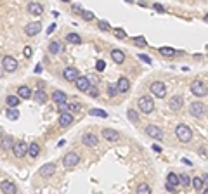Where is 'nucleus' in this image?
I'll return each instance as SVG.
<instances>
[{
	"instance_id": "obj_26",
	"label": "nucleus",
	"mask_w": 208,
	"mask_h": 194,
	"mask_svg": "<svg viewBox=\"0 0 208 194\" xmlns=\"http://www.w3.org/2000/svg\"><path fill=\"white\" fill-rule=\"evenodd\" d=\"M5 116H7V120H11V121H14V120L19 118V111L14 108H9L7 111H5Z\"/></svg>"
},
{
	"instance_id": "obj_16",
	"label": "nucleus",
	"mask_w": 208,
	"mask_h": 194,
	"mask_svg": "<svg viewBox=\"0 0 208 194\" xmlns=\"http://www.w3.org/2000/svg\"><path fill=\"white\" fill-rule=\"evenodd\" d=\"M102 137L108 142H115L120 139V135H118V132L113 130V128H102Z\"/></svg>"
},
{
	"instance_id": "obj_3",
	"label": "nucleus",
	"mask_w": 208,
	"mask_h": 194,
	"mask_svg": "<svg viewBox=\"0 0 208 194\" xmlns=\"http://www.w3.org/2000/svg\"><path fill=\"white\" fill-rule=\"evenodd\" d=\"M191 92H193L196 97H205L208 94V89L201 80H194V82L191 83Z\"/></svg>"
},
{
	"instance_id": "obj_52",
	"label": "nucleus",
	"mask_w": 208,
	"mask_h": 194,
	"mask_svg": "<svg viewBox=\"0 0 208 194\" xmlns=\"http://www.w3.org/2000/svg\"><path fill=\"white\" fill-rule=\"evenodd\" d=\"M73 11L75 12H83V9L80 7V5H73Z\"/></svg>"
},
{
	"instance_id": "obj_37",
	"label": "nucleus",
	"mask_w": 208,
	"mask_h": 194,
	"mask_svg": "<svg viewBox=\"0 0 208 194\" xmlns=\"http://www.w3.org/2000/svg\"><path fill=\"white\" fill-rule=\"evenodd\" d=\"M57 111L61 113V115H66V113H70V104L68 102H63V104L57 106Z\"/></svg>"
},
{
	"instance_id": "obj_19",
	"label": "nucleus",
	"mask_w": 208,
	"mask_h": 194,
	"mask_svg": "<svg viewBox=\"0 0 208 194\" xmlns=\"http://www.w3.org/2000/svg\"><path fill=\"white\" fill-rule=\"evenodd\" d=\"M82 142L87 146V147H94V146H97V142H99V139L96 137L94 134H83L82 137Z\"/></svg>"
},
{
	"instance_id": "obj_33",
	"label": "nucleus",
	"mask_w": 208,
	"mask_h": 194,
	"mask_svg": "<svg viewBox=\"0 0 208 194\" xmlns=\"http://www.w3.org/2000/svg\"><path fill=\"white\" fill-rule=\"evenodd\" d=\"M203 184H205V180L201 179V177H194V179H193V187H194L196 191H201V189H203Z\"/></svg>"
},
{
	"instance_id": "obj_38",
	"label": "nucleus",
	"mask_w": 208,
	"mask_h": 194,
	"mask_svg": "<svg viewBox=\"0 0 208 194\" xmlns=\"http://www.w3.org/2000/svg\"><path fill=\"white\" fill-rule=\"evenodd\" d=\"M127 116H128V120H130V121H139V116H137V113H135L134 109H128Z\"/></svg>"
},
{
	"instance_id": "obj_21",
	"label": "nucleus",
	"mask_w": 208,
	"mask_h": 194,
	"mask_svg": "<svg viewBox=\"0 0 208 194\" xmlns=\"http://www.w3.org/2000/svg\"><path fill=\"white\" fill-rule=\"evenodd\" d=\"M66 94L63 92V90H54L52 92V101L57 102V104H63V102H66Z\"/></svg>"
},
{
	"instance_id": "obj_48",
	"label": "nucleus",
	"mask_w": 208,
	"mask_h": 194,
	"mask_svg": "<svg viewBox=\"0 0 208 194\" xmlns=\"http://www.w3.org/2000/svg\"><path fill=\"white\" fill-rule=\"evenodd\" d=\"M139 59L144 61V63H148V64H151V59H149V57L146 56V54H139Z\"/></svg>"
},
{
	"instance_id": "obj_8",
	"label": "nucleus",
	"mask_w": 208,
	"mask_h": 194,
	"mask_svg": "<svg viewBox=\"0 0 208 194\" xmlns=\"http://www.w3.org/2000/svg\"><path fill=\"white\" fill-rule=\"evenodd\" d=\"M189 113H191V116H194V118H201V116L205 115V106L201 104L200 101H196L189 106Z\"/></svg>"
},
{
	"instance_id": "obj_13",
	"label": "nucleus",
	"mask_w": 208,
	"mask_h": 194,
	"mask_svg": "<svg viewBox=\"0 0 208 194\" xmlns=\"http://www.w3.org/2000/svg\"><path fill=\"white\" fill-rule=\"evenodd\" d=\"M54 172H56V165L54 163H45L44 166L40 168V177H45V179H47V177H52L54 175Z\"/></svg>"
},
{
	"instance_id": "obj_18",
	"label": "nucleus",
	"mask_w": 208,
	"mask_h": 194,
	"mask_svg": "<svg viewBox=\"0 0 208 194\" xmlns=\"http://www.w3.org/2000/svg\"><path fill=\"white\" fill-rule=\"evenodd\" d=\"M76 89L82 90V92H89V89H90V80L87 78V76H80V78L76 80Z\"/></svg>"
},
{
	"instance_id": "obj_25",
	"label": "nucleus",
	"mask_w": 208,
	"mask_h": 194,
	"mask_svg": "<svg viewBox=\"0 0 208 194\" xmlns=\"http://www.w3.org/2000/svg\"><path fill=\"white\" fill-rule=\"evenodd\" d=\"M179 182H180L182 186H186V187L193 186V179H191L187 173H180V175H179Z\"/></svg>"
},
{
	"instance_id": "obj_31",
	"label": "nucleus",
	"mask_w": 208,
	"mask_h": 194,
	"mask_svg": "<svg viewBox=\"0 0 208 194\" xmlns=\"http://www.w3.org/2000/svg\"><path fill=\"white\" fill-rule=\"evenodd\" d=\"M66 42H70V43H80L82 38H80V35H76V33H68L66 35Z\"/></svg>"
},
{
	"instance_id": "obj_49",
	"label": "nucleus",
	"mask_w": 208,
	"mask_h": 194,
	"mask_svg": "<svg viewBox=\"0 0 208 194\" xmlns=\"http://www.w3.org/2000/svg\"><path fill=\"white\" fill-rule=\"evenodd\" d=\"M89 94H90L92 97H97V95H99V92H97L96 87H90V89H89Z\"/></svg>"
},
{
	"instance_id": "obj_22",
	"label": "nucleus",
	"mask_w": 208,
	"mask_h": 194,
	"mask_svg": "<svg viewBox=\"0 0 208 194\" xmlns=\"http://www.w3.org/2000/svg\"><path fill=\"white\" fill-rule=\"evenodd\" d=\"M71 123H73V115H71V113H66V115L59 116V125L61 127H70Z\"/></svg>"
},
{
	"instance_id": "obj_1",
	"label": "nucleus",
	"mask_w": 208,
	"mask_h": 194,
	"mask_svg": "<svg viewBox=\"0 0 208 194\" xmlns=\"http://www.w3.org/2000/svg\"><path fill=\"white\" fill-rule=\"evenodd\" d=\"M175 135H177V139L180 142H191L193 140V130H191L187 125H184V123L177 125V128H175Z\"/></svg>"
},
{
	"instance_id": "obj_41",
	"label": "nucleus",
	"mask_w": 208,
	"mask_h": 194,
	"mask_svg": "<svg viewBox=\"0 0 208 194\" xmlns=\"http://www.w3.org/2000/svg\"><path fill=\"white\" fill-rule=\"evenodd\" d=\"M82 109V104H78V102H73V104H70V111L71 113H76Z\"/></svg>"
},
{
	"instance_id": "obj_28",
	"label": "nucleus",
	"mask_w": 208,
	"mask_h": 194,
	"mask_svg": "<svg viewBox=\"0 0 208 194\" xmlns=\"http://www.w3.org/2000/svg\"><path fill=\"white\" fill-rule=\"evenodd\" d=\"M21 102V99H19L18 95H7V106L9 108H14L16 109V106Z\"/></svg>"
},
{
	"instance_id": "obj_40",
	"label": "nucleus",
	"mask_w": 208,
	"mask_h": 194,
	"mask_svg": "<svg viewBox=\"0 0 208 194\" xmlns=\"http://www.w3.org/2000/svg\"><path fill=\"white\" fill-rule=\"evenodd\" d=\"M82 18H83V19H87V21H92V19H94V12H90V11H83V12H82Z\"/></svg>"
},
{
	"instance_id": "obj_51",
	"label": "nucleus",
	"mask_w": 208,
	"mask_h": 194,
	"mask_svg": "<svg viewBox=\"0 0 208 194\" xmlns=\"http://www.w3.org/2000/svg\"><path fill=\"white\" fill-rule=\"evenodd\" d=\"M54 30H56V24H50V26L47 28V35H50V33H54Z\"/></svg>"
},
{
	"instance_id": "obj_5",
	"label": "nucleus",
	"mask_w": 208,
	"mask_h": 194,
	"mask_svg": "<svg viewBox=\"0 0 208 194\" xmlns=\"http://www.w3.org/2000/svg\"><path fill=\"white\" fill-rule=\"evenodd\" d=\"M2 69L7 71V73H14V71L18 69V61L12 56H5L4 59H2Z\"/></svg>"
},
{
	"instance_id": "obj_35",
	"label": "nucleus",
	"mask_w": 208,
	"mask_h": 194,
	"mask_svg": "<svg viewBox=\"0 0 208 194\" xmlns=\"http://www.w3.org/2000/svg\"><path fill=\"white\" fill-rule=\"evenodd\" d=\"M12 146H14V140H12V137H5L4 140H2V147H4V149H9V147L12 149Z\"/></svg>"
},
{
	"instance_id": "obj_42",
	"label": "nucleus",
	"mask_w": 208,
	"mask_h": 194,
	"mask_svg": "<svg viewBox=\"0 0 208 194\" xmlns=\"http://www.w3.org/2000/svg\"><path fill=\"white\" fill-rule=\"evenodd\" d=\"M115 37H116V38H125V37H127L125 30H122V28H118V30H115Z\"/></svg>"
},
{
	"instance_id": "obj_6",
	"label": "nucleus",
	"mask_w": 208,
	"mask_h": 194,
	"mask_svg": "<svg viewBox=\"0 0 208 194\" xmlns=\"http://www.w3.org/2000/svg\"><path fill=\"white\" fill-rule=\"evenodd\" d=\"M151 94L154 97H165L167 95V85L163 82H153L151 83Z\"/></svg>"
},
{
	"instance_id": "obj_2",
	"label": "nucleus",
	"mask_w": 208,
	"mask_h": 194,
	"mask_svg": "<svg viewBox=\"0 0 208 194\" xmlns=\"http://www.w3.org/2000/svg\"><path fill=\"white\" fill-rule=\"evenodd\" d=\"M137 106H139V109H141L142 113H146V115H149V113L154 111V101H153V97H149V95L139 97Z\"/></svg>"
},
{
	"instance_id": "obj_43",
	"label": "nucleus",
	"mask_w": 208,
	"mask_h": 194,
	"mask_svg": "<svg viewBox=\"0 0 208 194\" xmlns=\"http://www.w3.org/2000/svg\"><path fill=\"white\" fill-rule=\"evenodd\" d=\"M99 30L108 31V30H109V23H108V21H99Z\"/></svg>"
},
{
	"instance_id": "obj_20",
	"label": "nucleus",
	"mask_w": 208,
	"mask_h": 194,
	"mask_svg": "<svg viewBox=\"0 0 208 194\" xmlns=\"http://www.w3.org/2000/svg\"><path fill=\"white\" fill-rule=\"evenodd\" d=\"M18 97H19V99H31V97H33L31 89H30V87H26V85H21L18 89Z\"/></svg>"
},
{
	"instance_id": "obj_12",
	"label": "nucleus",
	"mask_w": 208,
	"mask_h": 194,
	"mask_svg": "<svg viewBox=\"0 0 208 194\" xmlns=\"http://www.w3.org/2000/svg\"><path fill=\"white\" fill-rule=\"evenodd\" d=\"M63 76H64V80H68V82H76V80L80 78L76 68H66V69L63 71Z\"/></svg>"
},
{
	"instance_id": "obj_39",
	"label": "nucleus",
	"mask_w": 208,
	"mask_h": 194,
	"mask_svg": "<svg viewBox=\"0 0 208 194\" xmlns=\"http://www.w3.org/2000/svg\"><path fill=\"white\" fill-rule=\"evenodd\" d=\"M96 69L97 71H104V69H106V63H104L102 59H97L96 61Z\"/></svg>"
},
{
	"instance_id": "obj_14",
	"label": "nucleus",
	"mask_w": 208,
	"mask_h": 194,
	"mask_svg": "<svg viewBox=\"0 0 208 194\" xmlns=\"http://www.w3.org/2000/svg\"><path fill=\"white\" fill-rule=\"evenodd\" d=\"M26 9H28V14H31V16H40L44 12V5L38 4V2H30Z\"/></svg>"
},
{
	"instance_id": "obj_54",
	"label": "nucleus",
	"mask_w": 208,
	"mask_h": 194,
	"mask_svg": "<svg viewBox=\"0 0 208 194\" xmlns=\"http://www.w3.org/2000/svg\"><path fill=\"white\" fill-rule=\"evenodd\" d=\"M35 73H42V64H38L37 69H35Z\"/></svg>"
},
{
	"instance_id": "obj_24",
	"label": "nucleus",
	"mask_w": 208,
	"mask_h": 194,
	"mask_svg": "<svg viewBox=\"0 0 208 194\" xmlns=\"http://www.w3.org/2000/svg\"><path fill=\"white\" fill-rule=\"evenodd\" d=\"M111 59L115 61L116 64H122L123 61H125V54H123L122 50H116V48H115V50L111 52Z\"/></svg>"
},
{
	"instance_id": "obj_17",
	"label": "nucleus",
	"mask_w": 208,
	"mask_h": 194,
	"mask_svg": "<svg viewBox=\"0 0 208 194\" xmlns=\"http://www.w3.org/2000/svg\"><path fill=\"white\" fill-rule=\"evenodd\" d=\"M168 106H170L172 111H179V109L184 106V99H182L180 95H175V97H172L170 101H168Z\"/></svg>"
},
{
	"instance_id": "obj_47",
	"label": "nucleus",
	"mask_w": 208,
	"mask_h": 194,
	"mask_svg": "<svg viewBox=\"0 0 208 194\" xmlns=\"http://www.w3.org/2000/svg\"><path fill=\"white\" fill-rule=\"evenodd\" d=\"M165 189H167L168 191V192H175V191H177V187H175V186H172V184H165Z\"/></svg>"
},
{
	"instance_id": "obj_30",
	"label": "nucleus",
	"mask_w": 208,
	"mask_h": 194,
	"mask_svg": "<svg viewBox=\"0 0 208 194\" xmlns=\"http://www.w3.org/2000/svg\"><path fill=\"white\" fill-rule=\"evenodd\" d=\"M89 113H90V116H97V118H108V113L102 111V109H97V108L90 109Z\"/></svg>"
},
{
	"instance_id": "obj_32",
	"label": "nucleus",
	"mask_w": 208,
	"mask_h": 194,
	"mask_svg": "<svg viewBox=\"0 0 208 194\" xmlns=\"http://www.w3.org/2000/svg\"><path fill=\"white\" fill-rule=\"evenodd\" d=\"M167 182H168V184H172V186H175V187H177L179 184H180V182H179V175H175L174 172H170V173H168Z\"/></svg>"
},
{
	"instance_id": "obj_27",
	"label": "nucleus",
	"mask_w": 208,
	"mask_h": 194,
	"mask_svg": "<svg viewBox=\"0 0 208 194\" xmlns=\"http://www.w3.org/2000/svg\"><path fill=\"white\" fill-rule=\"evenodd\" d=\"M35 101H37L38 104H44V102L47 101V94H45L44 90H37V92H35Z\"/></svg>"
},
{
	"instance_id": "obj_10",
	"label": "nucleus",
	"mask_w": 208,
	"mask_h": 194,
	"mask_svg": "<svg viewBox=\"0 0 208 194\" xmlns=\"http://www.w3.org/2000/svg\"><path fill=\"white\" fill-rule=\"evenodd\" d=\"M0 191H2L4 194H16L18 192V187H16V184L12 182V180H2Z\"/></svg>"
},
{
	"instance_id": "obj_4",
	"label": "nucleus",
	"mask_w": 208,
	"mask_h": 194,
	"mask_svg": "<svg viewBox=\"0 0 208 194\" xmlns=\"http://www.w3.org/2000/svg\"><path fill=\"white\" fill-rule=\"evenodd\" d=\"M12 153H14L16 158H23L28 154V144H26L24 140H18L14 142V146H12Z\"/></svg>"
},
{
	"instance_id": "obj_46",
	"label": "nucleus",
	"mask_w": 208,
	"mask_h": 194,
	"mask_svg": "<svg viewBox=\"0 0 208 194\" xmlns=\"http://www.w3.org/2000/svg\"><path fill=\"white\" fill-rule=\"evenodd\" d=\"M23 54H24V57H31V54H33V50H31V47H24V50H23Z\"/></svg>"
},
{
	"instance_id": "obj_55",
	"label": "nucleus",
	"mask_w": 208,
	"mask_h": 194,
	"mask_svg": "<svg viewBox=\"0 0 208 194\" xmlns=\"http://www.w3.org/2000/svg\"><path fill=\"white\" fill-rule=\"evenodd\" d=\"M4 76V69H2V66H0V78Z\"/></svg>"
},
{
	"instance_id": "obj_11",
	"label": "nucleus",
	"mask_w": 208,
	"mask_h": 194,
	"mask_svg": "<svg viewBox=\"0 0 208 194\" xmlns=\"http://www.w3.org/2000/svg\"><path fill=\"white\" fill-rule=\"evenodd\" d=\"M42 31V24L40 23H28L26 24V28H24V33L28 35V37H35V35H38Z\"/></svg>"
},
{
	"instance_id": "obj_53",
	"label": "nucleus",
	"mask_w": 208,
	"mask_h": 194,
	"mask_svg": "<svg viewBox=\"0 0 208 194\" xmlns=\"http://www.w3.org/2000/svg\"><path fill=\"white\" fill-rule=\"evenodd\" d=\"M153 151H156V153H161V147H160L158 144H154V146H153Z\"/></svg>"
},
{
	"instance_id": "obj_34",
	"label": "nucleus",
	"mask_w": 208,
	"mask_h": 194,
	"mask_svg": "<svg viewBox=\"0 0 208 194\" xmlns=\"http://www.w3.org/2000/svg\"><path fill=\"white\" fill-rule=\"evenodd\" d=\"M160 54H161V56L170 57V56H174V54H175V50L172 47H160Z\"/></svg>"
},
{
	"instance_id": "obj_57",
	"label": "nucleus",
	"mask_w": 208,
	"mask_h": 194,
	"mask_svg": "<svg viewBox=\"0 0 208 194\" xmlns=\"http://www.w3.org/2000/svg\"><path fill=\"white\" fill-rule=\"evenodd\" d=\"M203 19H205V23H208V14H206V16H205V18H203Z\"/></svg>"
},
{
	"instance_id": "obj_7",
	"label": "nucleus",
	"mask_w": 208,
	"mask_h": 194,
	"mask_svg": "<svg viewBox=\"0 0 208 194\" xmlns=\"http://www.w3.org/2000/svg\"><path fill=\"white\" fill-rule=\"evenodd\" d=\"M78 161H80V154H78V153H75V151L68 153L66 156L63 158V165H64V166H68V168L76 166V165H78Z\"/></svg>"
},
{
	"instance_id": "obj_29",
	"label": "nucleus",
	"mask_w": 208,
	"mask_h": 194,
	"mask_svg": "<svg viewBox=\"0 0 208 194\" xmlns=\"http://www.w3.org/2000/svg\"><path fill=\"white\" fill-rule=\"evenodd\" d=\"M137 194H151V187H149V184H146V182L139 184V187H137Z\"/></svg>"
},
{
	"instance_id": "obj_36",
	"label": "nucleus",
	"mask_w": 208,
	"mask_h": 194,
	"mask_svg": "<svg viewBox=\"0 0 208 194\" xmlns=\"http://www.w3.org/2000/svg\"><path fill=\"white\" fill-rule=\"evenodd\" d=\"M59 48H61V45L57 43V42H50V45H49V52H50V54H57V52H59Z\"/></svg>"
},
{
	"instance_id": "obj_9",
	"label": "nucleus",
	"mask_w": 208,
	"mask_h": 194,
	"mask_svg": "<svg viewBox=\"0 0 208 194\" xmlns=\"http://www.w3.org/2000/svg\"><path fill=\"white\" fill-rule=\"evenodd\" d=\"M146 134L151 139H156V140H161V139H163V132L160 130V127H156V125H148V127H146Z\"/></svg>"
},
{
	"instance_id": "obj_23",
	"label": "nucleus",
	"mask_w": 208,
	"mask_h": 194,
	"mask_svg": "<svg viewBox=\"0 0 208 194\" xmlns=\"http://www.w3.org/2000/svg\"><path fill=\"white\" fill-rule=\"evenodd\" d=\"M28 154H30L31 158H37L38 154H40V146H38L37 142H31V144H28Z\"/></svg>"
},
{
	"instance_id": "obj_45",
	"label": "nucleus",
	"mask_w": 208,
	"mask_h": 194,
	"mask_svg": "<svg viewBox=\"0 0 208 194\" xmlns=\"http://www.w3.org/2000/svg\"><path fill=\"white\" fill-rule=\"evenodd\" d=\"M135 43L141 45V47H144V45H148V42H146L144 37H137V38H135Z\"/></svg>"
},
{
	"instance_id": "obj_50",
	"label": "nucleus",
	"mask_w": 208,
	"mask_h": 194,
	"mask_svg": "<svg viewBox=\"0 0 208 194\" xmlns=\"http://www.w3.org/2000/svg\"><path fill=\"white\" fill-rule=\"evenodd\" d=\"M153 7H154L156 11H158V12H165V7H163V5H160V4H154V5H153Z\"/></svg>"
},
{
	"instance_id": "obj_58",
	"label": "nucleus",
	"mask_w": 208,
	"mask_h": 194,
	"mask_svg": "<svg viewBox=\"0 0 208 194\" xmlns=\"http://www.w3.org/2000/svg\"><path fill=\"white\" fill-rule=\"evenodd\" d=\"M203 194H208V187H206V189H205V191H203Z\"/></svg>"
},
{
	"instance_id": "obj_44",
	"label": "nucleus",
	"mask_w": 208,
	"mask_h": 194,
	"mask_svg": "<svg viewBox=\"0 0 208 194\" xmlns=\"http://www.w3.org/2000/svg\"><path fill=\"white\" fill-rule=\"evenodd\" d=\"M116 92H118V90H116V83H111V85L108 87V94L109 95H116Z\"/></svg>"
},
{
	"instance_id": "obj_56",
	"label": "nucleus",
	"mask_w": 208,
	"mask_h": 194,
	"mask_svg": "<svg viewBox=\"0 0 208 194\" xmlns=\"http://www.w3.org/2000/svg\"><path fill=\"white\" fill-rule=\"evenodd\" d=\"M2 135H4V130H2V127H0V139H2Z\"/></svg>"
},
{
	"instance_id": "obj_15",
	"label": "nucleus",
	"mask_w": 208,
	"mask_h": 194,
	"mask_svg": "<svg viewBox=\"0 0 208 194\" xmlns=\"http://www.w3.org/2000/svg\"><path fill=\"white\" fill-rule=\"evenodd\" d=\"M128 89H130V80L127 78V76H122V78L116 82V90H118L120 94H125V92H128Z\"/></svg>"
}]
</instances>
